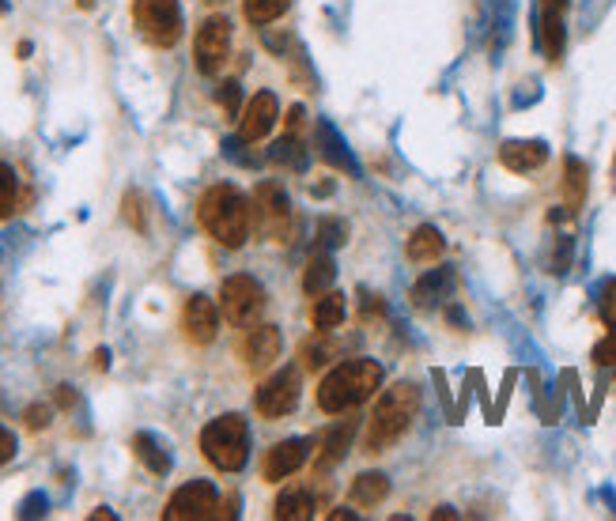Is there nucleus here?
I'll use <instances>...</instances> for the list:
<instances>
[{"label":"nucleus","mask_w":616,"mask_h":521,"mask_svg":"<svg viewBox=\"0 0 616 521\" xmlns=\"http://www.w3.org/2000/svg\"><path fill=\"white\" fill-rule=\"evenodd\" d=\"M197 219L220 246L239 250V246H246L250 227H254V208L235 185H212L197 204Z\"/></svg>","instance_id":"f257e3e1"},{"label":"nucleus","mask_w":616,"mask_h":521,"mask_svg":"<svg viewBox=\"0 0 616 521\" xmlns=\"http://www.w3.org/2000/svg\"><path fill=\"white\" fill-rule=\"evenodd\" d=\"M382 386V367L375 359H348L341 367H333L318 386V408L329 416H341L360 408L363 401L375 397V389Z\"/></svg>","instance_id":"f03ea898"},{"label":"nucleus","mask_w":616,"mask_h":521,"mask_svg":"<svg viewBox=\"0 0 616 521\" xmlns=\"http://www.w3.org/2000/svg\"><path fill=\"white\" fill-rule=\"evenodd\" d=\"M416 408H420V393L416 386L409 382H397L382 393V401L375 404V412H371V423H367V454H382V450H390L397 438L409 431L412 416H416Z\"/></svg>","instance_id":"7ed1b4c3"},{"label":"nucleus","mask_w":616,"mask_h":521,"mask_svg":"<svg viewBox=\"0 0 616 521\" xmlns=\"http://www.w3.org/2000/svg\"><path fill=\"white\" fill-rule=\"evenodd\" d=\"M201 450L220 472H239L250 457V427L242 416H220L201 431Z\"/></svg>","instance_id":"20e7f679"},{"label":"nucleus","mask_w":616,"mask_h":521,"mask_svg":"<svg viewBox=\"0 0 616 521\" xmlns=\"http://www.w3.org/2000/svg\"><path fill=\"white\" fill-rule=\"evenodd\" d=\"M133 19L137 31L152 42V46H174L182 38V8L178 0H133Z\"/></svg>","instance_id":"39448f33"},{"label":"nucleus","mask_w":616,"mask_h":521,"mask_svg":"<svg viewBox=\"0 0 616 521\" xmlns=\"http://www.w3.org/2000/svg\"><path fill=\"white\" fill-rule=\"evenodd\" d=\"M220 310L235 329L254 325L261 318V310H265V287L257 284L254 276H242V272L227 276L220 287Z\"/></svg>","instance_id":"423d86ee"},{"label":"nucleus","mask_w":616,"mask_h":521,"mask_svg":"<svg viewBox=\"0 0 616 521\" xmlns=\"http://www.w3.org/2000/svg\"><path fill=\"white\" fill-rule=\"evenodd\" d=\"M254 223H257V231L269 238V242H288L295 219H291V204H288V197H284V189H280L276 182L257 185Z\"/></svg>","instance_id":"0eeeda50"},{"label":"nucleus","mask_w":616,"mask_h":521,"mask_svg":"<svg viewBox=\"0 0 616 521\" xmlns=\"http://www.w3.org/2000/svg\"><path fill=\"white\" fill-rule=\"evenodd\" d=\"M299 393H303V378H299V370L284 367V370H276L269 382H261L254 404L265 420H284V416H291V412L299 408Z\"/></svg>","instance_id":"6e6552de"},{"label":"nucleus","mask_w":616,"mask_h":521,"mask_svg":"<svg viewBox=\"0 0 616 521\" xmlns=\"http://www.w3.org/2000/svg\"><path fill=\"white\" fill-rule=\"evenodd\" d=\"M167 521H205V518H220V499L216 488L208 480H193L186 488H178L171 495V503L163 510Z\"/></svg>","instance_id":"1a4fd4ad"},{"label":"nucleus","mask_w":616,"mask_h":521,"mask_svg":"<svg viewBox=\"0 0 616 521\" xmlns=\"http://www.w3.org/2000/svg\"><path fill=\"white\" fill-rule=\"evenodd\" d=\"M231 53V23L223 16H212L201 23V31L193 38V61L205 76H216Z\"/></svg>","instance_id":"9d476101"},{"label":"nucleus","mask_w":616,"mask_h":521,"mask_svg":"<svg viewBox=\"0 0 616 521\" xmlns=\"http://www.w3.org/2000/svg\"><path fill=\"white\" fill-rule=\"evenodd\" d=\"M276 118H280V102H276V95L273 91H257L254 99L246 102V110H242V118H239L242 144H254V140L273 133Z\"/></svg>","instance_id":"9b49d317"},{"label":"nucleus","mask_w":616,"mask_h":521,"mask_svg":"<svg viewBox=\"0 0 616 521\" xmlns=\"http://www.w3.org/2000/svg\"><path fill=\"white\" fill-rule=\"evenodd\" d=\"M182 329L193 344H212L220 333V306L208 295H189L186 310H182Z\"/></svg>","instance_id":"f8f14e48"},{"label":"nucleus","mask_w":616,"mask_h":521,"mask_svg":"<svg viewBox=\"0 0 616 521\" xmlns=\"http://www.w3.org/2000/svg\"><path fill=\"white\" fill-rule=\"evenodd\" d=\"M307 454H310L307 438H284V442H276L273 450L265 454V461H261V476L273 480V484H280V480H288L291 472L303 469Z\"/></svg>","instance_id":"ddd939ff"},{"label":"nucleus","mask_w":616,"mask_h":521,"mask_svg":"<svg viewBox=\"0 0 616 521\" xmlns=\"http://www.w3.org/2000/svg\"><path fill=\"white\" fill-rule=\"evenodd\" d=\"M537 38H541V50L545 57L556 65L560 57H564V46H567V31H564V4H556V0H541V12H537Z\"/></svg>","instance_id":"4468645a"},{"label":"nucleus","mask_w":616,"mask_h":521,"mask_svg":"<svg viewBox=\"0 0 616 521\" xmlns=\"http://www.w3.org/2000/svg\"><path fill=\"white\" fill-rule=\"evenodd\" d=\"M499 163L514 174H533L537 167L548 163L545 140H503L499 144Z\"/></svg>","instance_id":"2eb2a0df"},{"label":"nucleus","mask_w":616,"mask_h":521,"mask_svg":"<svg viewBox=\"0 0 616 521\" xmlns=\"http://www.w3.org/2000/svg\"><path fill=\"white\" fill-rule=\"evenodd\" d=\"M280 348H284V340H280V329H276V325H257V329H250L246 344H242L246 367H250V370L273 367L276 359H280Z\"/></svg>","instance_id":"dca6fc26"},{"label":"nucleus","mask_w":616,"mask_h":521,"mask_svg":"<svg viewBox=\"0 0 616 521\" xmlns=\"http://www.w3.org/2000/svg\"><path fill=\"white\" fill-rule=\"evenodd\" d=\"M352 435H356V423H352V420H341L337 427H333V431H329L326 442H322V454H318V476L341 465L344 454L352 450Z\"/></svg>","instance_id":"f3484780"},{"label":"nucleus","mask_w":616,"mask_h":521,"mask_svg":"<svg viewBox=\"0 0 616 521\" xmlns=\"http://www.w3.org/2000/svg\"><path fill=\"white\" fill-rule=\"evenodd\" d=\"M443 246H446L443 231L431 227V223H424V227H416L409 235V242H405V257L416 261V265H428L435 257H443Z\"/></svg>","instance_id":"a211bd4d"},{"label":"nucleus","mask_w":616,"mask_h":521,"mask_svg":"<svg viewBox=\"0 0 616 521\" xmlns=\"http://www.w3.org/2000/svg\"><path fill=\"white\" fill-rule=\"evenodd\" d=\"M390 495V476L386 472H363L352 480V503L360 510H371V506H382V499Z\"/></svg>","instance_id":"6ab92c4d"},{"label":"nucleus","mask_w":616,"mask_h":521,"mask_svg":"<svg viewBox=\"0 0 616 521\" xmlns=\"http://www.w3.org/2000/svg\"><path fill=\"white\" fill-rule=\"evenodd\" d=\"M344 295L341 291H322V295H314V306H310V321H314V329H337L344 321Z\"/></svg>","instance_id":"aec40b11"},{"label":"nucleus","mask_w":616,"mask_h":521,"mask_svg":"<svg viewBox=\"0 0 616 521\" xmlns=\"http://www.w3.org/2000/svg\"><path fill=\"white\" fill-rule=\"evenodd\" d=\"M314 495L307 488H291V491H280V499H276V518L280 521H307L314 518Z\"/></svg>","instance_id":"412c9836"},{"label":"nucleus","mask_w":616,"mask_h":521,"mask_svg":"<svg viewBox=\"0 0 616 521\" xmlns=\"http://www.w3.org/2000/svg\"><path fill=\"white\" fill-rule=\"evenodd\" d=\"M450 291H454V272L435 269V272H428L420 284L412 287V299H416V306H435L439 299H446Z\"/></svg>","instance_id":"4be33fe9"},{"label":"nucleus","mask_w":616,"mask_h":521,"mask_svg":"<svg viewBox=\"0 0 616 521\" xmlns=\"http://www.w3.org/2000/svg\"><path fill=\"white\" fill-rule=\"evenodd\" d=\"M333 280H337L333 257H329V253H314L307 261V272H303V291H307V295H322V291L333 287Z\"/></svg>","instance_id":"5701e85b"},{"label":"nucleus","mask_w":616,"mask_h":521,"mask_svg":"<svg viewBox=\"0 0 616 521\" xmlns=\"http://www.w3.org/2000/svg\"><path fill=\"white\" fill-rule=\"evenodd\" d=\"M133 454L144 461V469L155 472V476H167L171 472V454L159 446V438L148 435V431H140L137 438H133Z\"/></svg>","instance_id":"b1692460"},{"label":"nucleus","mask_w":616,"mask_h":521,"mask_svg":"<svg viewBox=\"0 0 616 521\" xmlns=\"http://www.w3.org/2000/svg\"><path fill=\"white\" fill-rule=\"evenodd\" d=\"M288 8H291V0H242V16L250 19L254 27L273 23V19H280Z\"/></svg>","instance_id":"393cba45"},{"label":"nucleus","mask_w":616,"mask_h":521,"mask_svg":"<svg viewBox=\"0 0 616 521\" xmlns=\"http://www.w3.org/2000/svg\"><path fill=\"white\" fill-rule=\"evenodd\" d=\"M333 352H337V348H333V340H326V329H318V337L303 344V367L322 370L329 359H333Z\"/></svg>","instance_id":"a878e982"},{"label":"nucleus","mask_w":616,"mask_h":521,"mask_svg":"<svg viewBox=\"0 0 616 521\" xmlns=\"http://www.w3.org/2000/svg\"><path fill=\"white\" fill-rule=\"evenodd\" d=\"M564 189H567V204H571V208H579L582 197H586V167H582L579 159H567Z\"/></svg>","instance_id":"bb28decb"},{"label":"nucleus","mask_w":616,"mask_h":521,"mask_svg":"<svg viewBox=\"0 0 616 521\" xmlns=\"http://www.w3.org/2000/svg\"><path fill=\"white\" fill-rule=\"evenodd\" d=\"M16 197H19L16 170L8 167V163H0V219L12 216V208H16Z\"/></svg>","instance_id":"cd10ccee"},{"label":"nucleus","mask_w":616,"mask_h":521,"mask_svg":"<svg viewBox=\"0 0 616 521\" xmlns=\"http://www.w3.org/2000/svg\"><path fill=\"white\" fill-rule=\"evenodd\" d=\"M273 159L276 163H291V167H307V155H303L299 136H284L280 144H273Z\"/></svg>","instance_id":"c85d7f7f"},{"label":"nucleus","mask_w":616,"mask_h":521,"mask_svg":"<svg viewBox=\"0 0 616 521\" xmlns=\"http://www.w3.org/2000/svg\"><path fill=\"white\" fill-rule=\"evenodd\" d=\"M318 136L326 140V148H322V155H326L329 163H333V167H341V170H352V159H348V155L341 152V148H344V144H341V136L333 133L329 125H322V129H318Z\"/></svg>","instance_id":"c756f323"},{"label":"nucleus","mask_w":616,"mask_h":521,"mask_svg":"<svg viewBox=\"0 0 616 521\" xmlns=\"http://www.w3.org/2000/svg\"><path fill=\"white\" fill-rule=\"evenodd\" d=\"M239 99H242V91H239L235 80L220 84V91H216V102L223 106V114H227V118H235V114H239Z\"/></svg>","instance_id":"7c9ffc66"},{"label":"nucleus","mask_w":616,"mask_h":521,"mask_svg":"<svg viewBox=\"0 0 616 521\" xmlns=\"http://www.w3.org/2000/svg\"><path fill=\"white\" fill-rule=\"evenodd\" d=\"M125 219H129L137 231L148 227V223H144V201H140L137 193H125Z\"/></svg>","instance_id":"2f4dec72"},{"label":"nucleus","mask_w":616,"mask_h":521,"mask_svg":"<svg viewBox=\"0 0 616 521\" xmlns=\"http://www.w3.org/2000/svg\"><path fill=\"white\" fill-rule=\"evenodd\" d=\"M601 318H605V325H609V333L616 337V284H609V291H605V299H601Z\"/></svg>","instance_id":"473e14b6"},{"label":"nucleus","mask_w":616,"mask_h":521,"mask_svg":"<svg viewBox=\"0 0 616 521\" xmlns=\"http://www.w3.org/2000/svg\"><path fill=\"white\" fill-rule=\"evenodd\" d=\"M46 423H50V404H31V408H27V427H31V431H42Z\"/></svg>","instance_id":"72a5a7b5"},{"label":"nucleus","mask_w":616,"mask_h":521,"mask_svg":"<svg viewBox=\"0 0 616 521\" xmlns=\"http://www.w3.org/2000/svg\"><path fill=\"white\" fill-rule=\"evenodd\" d=\"M16 457V435L8 427H0V465H8Z\"/></svg>","instance_id":"f704fd0d"},{"label":"nucleus","mask_w":616,"mask_h":521,"mask_svg":"<svg viewBox=\"0 0 616 521\" xmlns=\"http://www.w3.org/2000/svg\"><path fill=\"white\" fill-rule=\"evenodd\" d=\"M594 359H598V363H616V337L613 333L594 348Z\"/></svg>","instance_id":"c9c22d12"},{"label":"nucleus","mask_w":616,"mask_h":521,"mask_svg":"<svg viewBox=\"0 0 616 521\" xmlns=\"http://www.w3.org/2000/svg\"><path fill=\"white\" fill-rule=\"evenodd\" d=\"M19 514H23V518H38V514H46V499H42V495H31Z\"/></svg>","instance_id":"e433bc0d"},{"label":"nucleus","mask_w":616,"mask_h":521,"mask_svg":"<svg viewBox=\"0 0 616 521\" xmlns=\"http://www.w3.org/2000/svg\"><path fill=\"white\" fill-rule=\"evenodd\" d=\"M299 129H303V106H295V110L288 114V133L295 136Z\"/></svg>","instance_id":"4c0bfd02"},{"label":"nucleus","mask_w":616,"mask_h":521,"mask_svg":"<svg viewBox=\"0 0 616 521\" xmlns=\"http://www.w3.org/2000/svg\"><path fill=\"white\" fill-rule=\"evenodd\" d=\"M57 404H61V408H72V404H76V393H72L69 386H61V393H57Z\"/></svg>","instance_id":"58836bf2"},{"label":"nucleus","mask_w":616,"mask_h":521,"mask_svg":"<svg viewBox=\"0 0 616 521\" xmlns=\"http://www.w3.org/2000/svg\"><path fill=\"white\" fill-rule=\"evenodd\" d=\"M95 367L106 370V348H99V352H95Z\"/></svg>","instance_id":"ea45409f"},{"label":"nucleus","mask_w":616,"mask_h":521,"mask_svg":"<svg viewBox=\"0 0 616 521\" xmlns=\"http://www.w3.org/2000/svg\"><path fill=\"white\" fill-rule=\"evenodd\" d=\"M76 4H80V8H95V0H76Z\"/></svg>","instance_id":"a19ab883"},{"label":"nucleus","mask_w":616,"mask_h":521,"mask_svg":"<svg viewBox=\"0 0 616 521\" xmlns=\"http://www.w3.org/2000/svg\"><path fill=\"white\" fill-rule=\"evenodd\" d=\"M208 4H220V0H208Z\"/></svg>","instance_id":"79ce46f5"},{"label":"nucleus","mask_w":616,"mask_h":521,"mask_svg":"<svg viewBox=\"0 0 616 521\" xmlns=\"http://www.w3.org/2000/svg\"><path fill=\"white\" fill-rule=\"evenodd\" d=\"M0 12H4V0H0Z\"/></svg>","instance_id":"37998d69"},{"label":"nucleus","mask_w":616,"mask_h":521,"mask_svg":"<svg viewBox=\"0 0 616 521\" xmlns=\"http://www.w3.org/2000/svg\"><path fill=\"white\" fill-rule=\"evenodd\" d=\"M556 4H567V0H556Z\"/></svg>","instance_id":"c03bdc74"}]
</instances>
